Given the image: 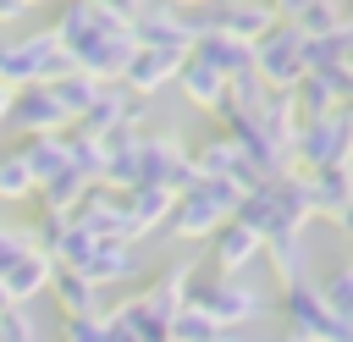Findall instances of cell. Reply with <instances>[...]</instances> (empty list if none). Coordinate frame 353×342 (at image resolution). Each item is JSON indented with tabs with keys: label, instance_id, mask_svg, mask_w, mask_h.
<instances>
[{
	"label": "cell",
	"instance_id": "6da1fadb",
	"mask_svg": "<svg viewBox=\"0 0 353 342\" xmlns=\"http://www.w3.org/2000/svg\"><path fill=\"white\" fill-rule=\"evenodd\" d=\"M237 199H243V188L232 182V177H193L182 193H176V204H171V232L176 237H210L232 210H237Z\"/></svg>",
	"mask_w": 353,
	"mask_h": 342
},
{
	"label": "cell",
	"instance_id": "7a4b0ae2",
	"mask_svg": "<svg viewBox=\"0 0 353 342\" xmlns=\"http://www.w3.org/2000/svg\"><path fill=\"white\" fill-rule=\"evenodd\" d=\"M61 72H72V55L61 50V39L28 33V39H0V83L6 88H28V83H55Z\"/></svg>",
	"mask_w": 353,
	"mask_h": 342
},
{
	"label": "cell",
	"instance_id": "3957f363",
	"mask_svg": "<svg viewBox=\"0 0 353 342\" xmlns=\"http://www.w3.org/2000/svg\"><path fill=\"white\" fill-rule=\"evenodd\" d=\"M132 50H138V39H132V22H99L94 33H83L66 55H72V66L77 72H88V77H99V83H116L121 77V66L132 61Z\"/></svg>",
	"mask_w": 353,
	"mask_h": 342
},
{
	"label": "cell",
	"instance_id": "277c9868",
	"mask_svg": "<svg viewBox=\"0 0 353 342\" xmlns=\"http://www.w3.org/2000/svg\"><path fill=\"white\" fill-rule=\"evenodd\" d=\"M254 72L265 77V88H292L303 77V28L292 17H276L254 39Z\"/></svg>",
	"mask_w": 353,
	"mask_h": 342
},
{
	"label": "cell",
	"instance_id": "5b68a950",
	"mask_svg": "<svg viewBox=\"0 0 353 342\" xmlns=\"http://www.w3.org/2000/svg\"><path fill=\"white\" fill-rule=\"evenodd\" d=\"M199 177V165H193V154L176 143V138H154V132H138V182H160V188H171V193H182L188 182Z\"/></svg>",
	"mask_w": 353,
	"mask_h": 342
},
{
	"label": "cell",
	"instance_id": "8992f818",
	"mask_svg": "<svg viewBox=\"0 0 353 342\" xmlns=\"http://www.w3.org/2000/svg\"><path fill=\"white\" fill-rule=\"evenodd\" d=\"M132 39L138 44H154V50H193V17L182 11V6H171V0H143V11L132 17Z\"/></svg>",
	"mask_w": 353,
	"mask_h": 342
},
{
	"label": "cell",
	"instance_id": "52a82bcc",
	"mask_svg": "<svg viewBox=\"0 0 353 342\" xmlns=\"http://www.w3.org/2000/svg\"><path fill=\"white\" fill-rule=\"evenodd\" d=\"M72 221L88 226L94 237H121V243H132V221H127V193H121V188L88 182V193L72 204Z\"/></svg>",
	"mask_w": 353,
	"mask_h": 342
},
{
	"label": "cell",
	"instance_id": "ba28073f",
	"mask_svg": "<svg viewBox=\"0 0 353 342\" xmlns=\"http://www.w3.org/2000/svg\"><path fill=\"white\" fill-rule=\"evenodd\" d=\"M188 303L193 309H204L215 325H237V320H248V314H259V298L243 287V281H232V276H215V281H188Z\"/></svg>",
	"mask_w": 353,
	"mask_h": 342
},
{
	"label": "cell",
	"instance_id": "9c48e42d",
	"mask_svg": "<svg viewBox=\"0 0 353 342\" xmlns=\"http://www.w3.org/2000/svg\"><path fill=\"white\" fill-rule=\"evenodd\" d=\"M6 127H17L22 138L28 132H66V110L61 99L50 94V83H28V88H11V110H6Z\"/></svg>",
	"mask_w": 353,
	"mask_h": 342
},
{
	"label": "cell",
	"instance_id": "30bf717a",
	"mask_svg": "<svg viewBox=\"0 0 353 342\" xmlns=\"http://www.w3.org/2000/svg\"><path fill=\"white\" fill-rule=\"evenodd\" d=\"M176 66H182V50H154V44H138L132 50V61L121 66V88L127 94H138V99H149V94H160L165 83H176Z\"/></svg>",
	"mask_w": 353,
	"mask_h": 342
},
{
	"label": "cell",
	"instance_id": "8fae6325",
	"mask_svg": "<svg viewBox=\"0 0 353 342\" xmlns=\"http://www.w3.org/2000/svg\"><path fill=\"white\" fill-rule=\"evenodd\" d=\"M77 270H83L94 287H116V281L138 276V254H132V243H121V237H99Z\"/></svg>",
	"mask_w": 353,
	"mask_h": 342
},
{
	"label": "cell",
	"instance_id": "7c38bea8",
	"mask_svg": "<svg viewBox=\"0 0 353 342\" xmlns=\"http://www.w3.org/2000/svg\"><path fill=\"white\" fill-rule=\"evenodd\" d=\"M50 270H55V259H50L44 248H22V254L0 270V287L11 292V303H33V298L50 287Z\"/></svg>",
	"mask_w": 353,
	"mask_h": 342
},
{
	"label": "cell",
	"instance_id": "4fadbf2b",
	"mask_svg": "<svg viewBox=\"0 0 353 342\" xmlns=\"http://www.w3.org/2000/svg\"><path fill=\"white\" fill-rule=\"evenodd\" d=\"M309 204L320 215L347 221V210H353V165H314L309 171Z\"/></svg>",
	"mask_w": 353,
	"mask_h": 342
},
{
	"label": "cell",
	"instance_id": "5bb4252c",
	"mask_svg": "<svg viewBox=\"0 0 353 342\" xmlns=\"http://www.w3.org/2000/svg\"><path fill=\"white\" fill-rule=\"evenodd\" d=\"M210 237H215V265H221V276L243 270V265H248V259H254V254L265 248V237H259L254 226H243L237 215H226V221H221V226H215Z\"/></svg>",
	"mask_w": 353,
	"mask_h": 342
},
{
	"label": "cell",
	"instance_id": "9a60e30c",
	"mask_svg": "<svg viewBox=\"0 0 353 342\" xmlns=\"http://www.w3.org/2000/svg\"><path fill=\"white\" fill-rule=\"evenodd\" d=\"M121 193H127L132 237H143V232L165 226V215H171V204H176V193H171V188H160V182H138V188H121Z\"/></svg>",
	"mask_w": 353,
	"mask_h": 342
},
{
	"label": "cell",
	"instance_id": "2e32d148",
	"mask_svg": "<svg viewBox=\"0 0 353 342\" xmlns=\"http://www.w3.org/2000/svg\"><path fill=\"white\" fill-rule=\"evenodd\" d=\"M44 292H55V309H61V314H105V309H99V287H94L83 270H72V265H55Z\"/></svg>",
	"mask_w": 353,
	"mask_h": 342
},
{
	"label": "cell",
	"instance_id": "e0dca14e",
	"mask_svg": "<svg viewBox=\"0 0 353 342\" xmlns=\"http://www.w3.org/2000/svg\"><path fill=\"white\" fill-rule=\"evenodd\" d=\"M176 88H182L199 110H215V105L226 99V77H221L210 61H199L193 50H188V55H182V66H176Z\"/></svg>",
	"mask_w": 353,
	"mask_h": 342
},
{
	"label": "cell",
	"instance_id": "ac0fdd59",
	"mask_svg": "<svg viewBox=\"0 0 353 342\" xmlns=\"http://www.w3.org/2000/svg\"><path fill=\"white\" fill-rule=\"evenodd\" d=\"M193 55H199V61H210L221 77H237V72H248V66H254V44L226 39V33H199V39H193Z\"/></svg>",
	"mask_w": 353,
	"mask_h": 342
},
{
	"label": "cell",
	"instance_id": "d6986e66",
	"mask_svg": "<svg viewBox=\"0 0 353 342\" xmlns=\"http://www.w3.org/2000/svg\"><path fill=\"white\" fill-rule=\"evenodd\" d=\"M17 154L28 160V171H33V182H44V177H55V171L66 165V143H61V132H28V138L17 143Z\"/></svg>",
	"mask_w": 353,
	"mask_h": 342
},
{
	"label": "cell",
	"instance_id": "ffe728a7",
	"mask_svg": "<svg viewBox=\"0 0 353 342\" xmlns=\"http://www.w3.org/2000/svg\"><path fill=\"white\" fill-rule=\"evenodd\" d=\"M61 143H66V165H72V171H83L88 182H99V177H105V138L83 132V127H66V132H61Z\"/></svg>",
	"mask_w": 353,
	"mask_h": 342
},
{
	"label": "cell",
	"instance_id": "44dd1931",
	"mask_svg": "<svg viewBox=\"0 0 353 342\" xmlns=\"http://www.w3.org/2000/svg\"><path fill=\"white\" fill-rule=\"evenodd\" d=\"M88 193V177L83 171H72V165H61L55 177H44L39 188H33V199H39V210H66L72 215V204Z\"/></svg>",
	"mask_w": 353,
	"mask_h": 342
},
{
	"label": "cell",
	"instance_id": "7402d4cb",
	"mask_svg": "<svg viewBox=\"0 0 353 342\" xmlns=\"http://www.w3.org/2000/svg\"><path fill=\"white\" fill-rule=\"evenodd\" d=\"M50 94L61 99L66 121H77V116L94 105V94H99V77H88V72H77V66H72V72H61V77L50 83Z\"/></svg>",
	"mask_w": 353,
	"mask_h": 342
},
{
	"label": "cell",
	"instance_id": "603a6c76",
	"mask_svg": "<svg viewBox=\"0 0 353 342\" xmlns=\"http://www.w3.org/2000/svg\"><path fill=\"white\" fill-rule=\"evenodd\" d=\"M33 188H39V182H33L28 160H22L17 149H6V154H0V199L17 204V199H33Z\"/></svg>",
	"mask_w": 353,
	"mask_h": 342
},
{
	"label": "cell",
	"instance_id": "cb8c5ba5",
	"mask_svg": "<svg viewBox=\"0 0 353 342\" xmlns=\"http://www.w3.org/2000/svg\"><path fill=\"white\" fill-rule=\"evenodd\" d=\"M210 331H221L204 309H193V303H182L176 314H171V342H204Z\"/></svg>",
	"mask_w": 353,
	"mask_h": 342
},
{
	"label": "cell",
	"instance_id": "d4e9b609",
	"mask_svg": "<svg viewBox=\"0 0 353 342\" xmlns=\"http://www.w3.org/2000/svg\"><path fill=\"white\" fill-rule=\"evenodd\" d=\"M0 342H39V325H33L28 303H11V309L0 314Z\"/></svg>",
	"mask_w": 353,
	"mask_h": 342
},
{
	"label": "cell",
	"instance_id": "484cf974",
	"mask_svg": "<svg viewBox=\"0 0 353 342\" xmlns=\"http://www.w3.org/2000/svg\"><path fill=\"white\" fill-rule=\"evenodd\" d=\"M61 342H105L99 314H61Z\"/></svg>",
	"mask_w": 353,
	"mask_h": 342
},
{
	"label": "cell",
	"instance_id": "4316f807",
	"mask_svg": "<svg viewBox=\"0 0 353 342\" xmlns=\"http://www.w3.org/2000/svg\"><path fill=\"white\" fill-rule=\"evenodd\" d=\"M320 292H325V303H331L336 314H347V320H353V270H336Z\"/></svg>",
	"mask_w": 353,
	"mask_h": 342
},
{
	"label": "cell",
	"instance_id": "83f0119b",
	"mask_svg": "<svg viewBox=\"0 0 353 342\" xmlns=\"http://www.w3.org/2000/svg\"><path fill=\"white\" fill-rule=\"evenodd\" d=\"M22 248H33V232H28V226H6V221H0V270H6Z\"/></svg>",
	"mask_w": 353,
	"mask_h": 342
},
{
	"label": "cell",
	"instance_id": "f1b7e54d",
	"mask_svg": "<svg viewBox=\"0 0 353 342\" xmlns=\"http://www.w3.org/2000/svg\"><path fill=\"white\" fill-rule=\"evenodd\" d=\"M99 6H105L110 17H121V22H132V17L143 11V0H99Z\"/></svg>",
	"mask_w": 353,
	"mask_h": 342
},
{
	"label": "cell",
	"instance_id": "f546056e",
	"mask_svg": "<svg viewBox=\"0 0 353 342\" xmlns=\"http://www.w3.org/2000/svg\"><path fill=\"white\" fill-rule=\"evenodd\" d=\"M28 11V0H0V22H17Z\"/></svg>",
	"mask_w": 353,
	"mask_h": 342
},
{
	"label": "cell",
	"instance_id": "4dcf8cb0",
	"mask_svg": "<svg viewBox=\"0 0 353 342\" xmlns=\"http://www.w3.org/2000/svg\"><path fill=\"white\" fill-rule=\"evenodd\" d=\"M303 6H309V0H270V11H276V17H298Z\"/></svg>",
	"mask_w": 353,
	"mask_h": 342
},
{
	"label": "cell",
	"instance_id": "1f68e13d",
	"mask_svg": "<svg viewBox=\"0 0 353 342\" xmlns=\"http://www.w3.org/2000/svg\"><path fill=\"white\" fill-rule=\"evenodd\" d=\"M6 110H11V88L0 83V127H6Z\"/></svg>",
	"mask_w": 353,
	"mask_h": 342
},
{
	"label": "cell",
	"instance_id": "d6a6232c",
	"mask_svg": "<svg viewBox=\"0 0 353 342\" xmlns=\"http://www.w3.org/2000/svg\"><path fill=\"white\" fill-rule=\"evenodd\" d=\"M204 342H237V336H232V331H226V325H221V331H210V336H204Z\"/></svg>",
	"mask_w": 353,
	"mask_h": 342
},
{
	"label": "cell",
	"instance_id": "836d02e7",
	"mask_svg": "<svg viewBox=\"0 0 353 342\" xmlns=\"http://www.w3.org/2000/svg\"><path fill=\"white\" fill-rule=\"evenodd\" d=\"M342 72H347V83H353V50H347V55H342Z\"/></svg>",
	"mask_w": 353,
	"mask_h": 342
},
{
	"label": "cell",
	"instance_id": "e575fe53",
	"mask_svg": "<svg viewBox=\"0 0 353 342\" xmlns=\"http://www.w3.org/2000/svg\"><path fill=\"white\" fill-rule=\"evenodd\" d=\"M171 6H182V11H193V6H210V0H171Z\"/></svg>",
	"mask_w": 353,
	"mask_h": 342
},
{
	"label": "cell",
	"instance_id": "d590c367",
	"mask_svg": "<svg viewBox=\"0 0 353 342\" xmlns=\"http://www.w3.org/2000/svg\"><path fill=\"white\" fill-rule=\"evenodd\" d=\"M6 309H11V292H6V287H0V314H6Z\"/></svg>",
	"mask_w": 353,
	"mask_h": 342
},
{
	"label": "cell",
	"instance_id": "8d00e7d4",
	"mask_svg": "<svg viewBox=\"0 0 353 342\" xmlns=\"http://www.w3.org/2000/svg\"><path fill=\"white\" fill-rule=\"evenodd\" d=\"M347 226H353V210H347Z\"/></svg>",
	"mask_w": 353,
	"mask_h": 342
},
{
	"label": "cell",
	"instance_id": "74e56055",
	"mask_svg": "<svg viewBox=\"0 0 353 342\" xmlns=\"http://www.w3.org/2000/svg\"><path fill=\"white\" fill-rule=\"evenodd\" d=\"M28 6H39V0H28Z\"/></svg>",
	"mask_w": 353,
	"mask_h": 342
}]
</instances>
